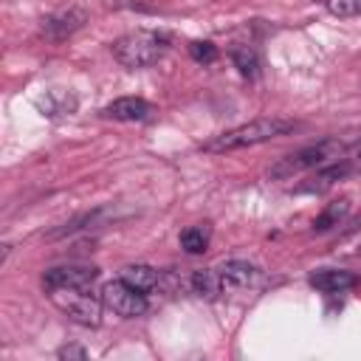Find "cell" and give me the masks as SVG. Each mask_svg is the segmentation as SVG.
I'll list each match as a JSON object with an SVG mask.
<instances>
[{"label": "cell", "mask_w": 361, "mask_h": 361, "mask_svg": "<svg viewBox=\"0 0 361 361\" xmlns=\"http://www.w3.org/2000/svg\"><path fill=\"white\" fill-rule=\"evenodd\" d=\"M76 107H79L76 93H71V90H59V87L45 90V93L37 99V110H39L45 118H68V116L76 113Z\"/></svg>", "instance_id": "cell-8"}, {"label": "cell", "mask_w": 361, "mask_h": 361, "mask_svg": "<svg viewBox=\"0 0 361 361\" xmlns=\"http://www.w3.org/2000/svg\"><path fill=\"white\" fill-rule=\"evenodd\" d=\"M350 172H353V161H350V158L330 161V164L319 166V169H316V175H313V178H307V183L296 186V192H327L336 180L347 178Z\"/></svg>", "instance_id": "cell-9"}, {"label": "cell", "mask_w": 361, "mask_h": 361, "mask_svg": "<svg viewBox=\"0 0 361 361\" xmlns=\"http://www.w3.org/2000/svg\"><path fill=\"white\" fill-rule=\"evenodd\" d=\"M85 20H87V14L82 11V8H68V11H59V14H51L45 23H42V34L48 37V39H65V37H71L73 31H79L82 25H85Z\"/></svg>", "instance_id": "cell-11"}, {"label": "cell", "mask_w": 361, "mask_h": 361, "mask_svg": "<svg viewBox=\"0 0 361 361\" xmlns=\"http://www.w3.org/2000/svg\"><path fill=\"white\" fill-rule=\"evenodd\" d=\"M56 355H59V358H87V350H85V347H73V344H71V347H59V350H56Z\"/></svg>", "instance_id": "cell-20"}, {"label": "cell", "mask_w": 361, "mask_h": 361, "mask_svg": "<svg viewBox=\"0 0 361 361\" xmlns=\"http://www.w3.org/2000/svg\"><path fill=\"white\" fill-rule=\"evenodd\" d=\"M228 56H231L234 68L240 71V76H245V79H257L259 76V54L251 45L237 42V45L228 48Z\"/></svg>", "instance_id": "cell-13"}, {"label": "cell", "mask_w": 361, "mask_h": 361, "mask_svg": "<svg viewBox=\"0 0 361 361\" xmlns=\"http://www.w3.org/2000/svg\"><path fill=\"white\" fill-rule=\"evenodd\" d=\"M99 296H102L104 307L113 310V313L121 316V319H135V316L147 313V293L135 290V288L127 285L121 276L113 279V282H104Z\"/></svg>", "instance_id": "cell-5"}, {"label": "cell", "mask_w": 361, "mask_h": 361, "mask_svg": "<svg viewBox=\"0 0 361 361\" xmlns=\"http://www.w3.org/2000/svg\"><path fill=\"white\" fill-rule=\"evenodd\" d=\"M350 161H353V166H361V141H355L350 147Z\"/></svg>", "instance_id": "cell-21"}, {"label": "cell", "mask_w": 361, "mask_h": 361, "mask_svg": "<svg viewBox=\"0 0 361 361\" xmlns=\"http://www.w3.org/2000/svg\"><path fill=\"white\" fill-rule=\"evenodd\" d=\"M99 276L96 265H82V262H68V265H54L42 274V285L48 290L54 288H90Z\"/></svg>", "instance_id": "cell-6"}, {"label": "cell", "mask_w": 361, "mask_h": 361, "mask_svg": "<svg viewBox=\"0 0 361 361\" xmlns=\"http://www.w3.org/2000/svg\"><path fill=\"white\" fill-rule=\"evenodd\" d=\"M344 152V144L336 141V138H322L316 144H307V147H299L293 149L290 155L279 158L274 166H271V178L276 180H285L290 175H299V172H307V169H319L336 158H341Z\"/></svg>", "instance_id": "cell-3"}, {"label": "cell", "mask_w": 361, "mask_h": 361, "mask_svg": "<svg viewBox=\"0 0 361 361\" xmlns=\"http://www.w3.org/2000/svg\"><path fill=\"white\" fill-rule=\"evenodd\" d=\"M51 302L73 322L85 324V327H99L102 324V296H90L87 288H54L48 290Z\"/></svg>", "instance_id": "cell-4"}, {"label": "cell", "mask_w": 361, "mask_h": 361, "mask_svg": "<svg viewBox=\"0 0 361 361\" xmlns=\"http://www.w3.org/2000/svg\"><path fill=\"white\" fill-rule=\"evenodd\" d=\"M121 279H124L127 285H133L135 290L149 293V290L158 285V271L149 268V265H124V268H121Z\"/></svg>", "instance_id": "cell-14"}, {"label": "cell", "mask_w": 361, "mask_h": 361, "mask_svg": "<svg viewBox=\"0 0 361 361\" xmlns=\"http://www.w3.org/2000/svg\"><path fill=\"white\" fill-rule=\"evenodd\" d=\"M169 48V34L164 31H149V28H138V31H130L124 37H118L110 51L116 56L118 65L124 68H149L155 65Z\"/></svg>", "instance_id": "cell-1"}, {"label": "cell", "mask_w": 361, "mask_h": 361, "mask_svg": "<svg viewBox=\"0 0 361 361\" xmlns=\"http://www.w3.org/2000/svg\"><path fill=\"white\" fill-rule=\"evenodd\" d=\"M209 240H212L209 223H197V226H189L180 231V248L186 254H203L209 248Z\"/></svg>", "instance_id": "cell-16"}, {"label": "cell", "mask_w": 361, "mask_h": 361, "mask_svg": "<svg viewBox=\"0 0 361 361\" xmlns=\"http://www.w3.org/2000/svg\"><path fill=\"white\" fill-rule=\"evenodd\" d=\"M189 285L203 299H214L223 290V282H220V271L217 268H200V271H195L192 279H189Z\"/></svg>", "instance_id": "cell-15"}, {"label": "cell", "mask_w": 361, "mask_h": 361, "mask_svg": "<svg viewBox=\"0 0 361 361\" xmlns=\"http://www.w3.org/2000/svg\"><path fill=\"white\" fill-rule=\"evenodd\" d=\"M220 282H223V290H240V288H251L257 279H259V268L245 262V259H228L223 262L220 268Z\"/></svg>", "instance_id": "cell-10"}, {"label": "cell", "mask_w": 361, "mask_h": 361, "mask_svg": "<svg viewBox=\"0 0 361 361\" xmlns=\"http://www.w3.org/2000/svg\"><path fill=\"white\" fill-rule=\"evenodd\" d=\"M296 124L293 121H285V118H254L248 124H240L234 130H226L220 135H214L212 141L203 144L206 152H231V149H243V147H257V144H265L276 135H285L290 133Z\"/></svg>", "instance_id": "cell-2"}, {"label": "cell", "mask_w": 361, "mask_h": 361, "mask_svg": "<svg viewBox=\"0 0 361 361\" xmlns=\"http://www.w3.org/2000/svg\"><path fill=\"white\" fill-rule=\"evenodd\" d=\"M327 11L336 17H361V0H327Z\"/></svg>", "instance_id": "cell-19"}, {"label": "cell", "mask_w": 361, "mask_h": 361, "mask_svg": "<svg viewBox=\"0 0 361 361\" xmlns=\"http://www.w3.org/2000/svg\"><path fill=\"white\" fill-rule=\"evenodd\" d=\"M307 282L322 293H341V290L353 288L358 282V276L353 271H344V268H319L307 276Z\"/></svg>", "instance_id": "cell-12"}, {"label": "cell", "mask_w": 361, "mask_h": 361, "mask_svg": "<svg viewBox=\"0 0 361 361\" xmlns=\"http://www.w3.org/2000/svg\"><path fill=\"white\" fill-rule=\"evenodd\" d=\"M189 56H192L195 62L209 65V62L217 59V45L209 42V39H195V42H189Z\"/></svg>", "instance_id": "cell-18"}, {"label": "cell", "mask_w": 361, "mask_h": 361, "mask_svg": "<svg viewBox=\"0 0 361 361\" xmlns=\"http://www.w3.org/2000/svg\"><path fill=\"white\" fill-rule=\"evenodd\" d=\"M152 113L155 107L141 96H121L102 107V116L116 118V121H147Z\"/></svg>", "instance_id": "cell-7"}, {"label": "cell", "mask_w": 361, "mask_h": 361, "mask_svg": "<svg viewBox=\"0 0 361 361\" xmlns=\"http://www.w3.org/2000/svg\"><path fill=\"white\" fill-rule=\"evenodd\" d=\"M347 212H350V200L347 197H341V200H336V203H330L316 220H313V231H330V228H336L338 223H344V217H347Z\"/></svg>", "instance_id": "cell-17"}]
</instances>
